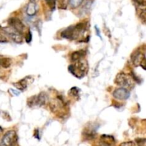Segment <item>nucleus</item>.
Returning <instances> with one entry per match:
<instances>
[{
  "label": "nucleus",
  "instance_id": "nucleus-8",
  "mask_svg": "<svg viewBox=\"0 0 146 146\" xmlns=\"http://www.w3.org/2000/svg\"><path fill=\"white\" fill-rule=\"evenodd\" d=\"M38 5H37V4L35 1H30L27 7L26 12H27V15L31 17V16H34L36 14L37 11H38Z\"/></svg>",
  "mask_w": 146,
  "mask_h": 146
},
{
  "label": "nucleus",
  "instance_id": "nucleus-13",
  "mask_svg": "<svg viewBox=\"0 0 146 146\" xmlns=\"http://www.w3.org/2000/svg\"><path fill=\"white\" fill-rule=\"evenodd\" d=\"M84 0H68V4L72 9H76L79 7Z\"/></svg>",
  "mask_w": 146,
  "mask_h": 146
},
{
  "label": "nucleus",
  "instance_id": "nucleus-14",
  "mask_svg": "<svg viewBox=\"0 0 146 146\" xmlns=\"http://www.w3.org/2000/svg\"><path fill=\"white\" fill-rule=\"evenodd\" d=\"M46 2L48 4L49 8L51 9V11H54L56 8V0H46Z\"/></svg>",
  "mask_w": 146,
  "mask_h": 146
},
{
  "label": "nucleus",
  "instance_id": "nucleus-2",
  "mask_svg": "<svg viewBox=\"0 0 146 146\" xmlns=\"http://www.w3.org/2000/svg\"><path fill=\"white\" fill-rule=\"evenodd\" d=\"M115 83L118 86L125 88H131L133 86L132 78L125 73H119L115 77Z\"/></svg>",
  "mask_w": 146,
  "mask_h": 146
},
{
  "label": "nucleus",
  "instance_id": "nucleus-6",
  "mask_svg": "<svg viewBox=\"0 0 146 146\" xmlns=\"http://www.w3.org/2000/svg\"><path fill=\"white\" fill-rule=\"evenodd\" d=\"M9 25L19 33H23L25 27L20 19L15 17L10 18L8 21Z\"/></svg>",
  "mask_w": 146,
  "mask_h": 146
},
{
  "label": "nucleus",
  "instance_id": "nucleus-3",
  "mask_svg": "<svg viewBox=\"0 0 146 146\" xmlns=\"http://www.w3.org/2000/svg\"><path fill=\"white\" fill-rule=\"evenodd\" d=\"M16 141H17V133L15 131H7L1 138L0 146H14Z\"/></svg>",
  "mask_w": 146,
  "mask_h": 146
},
{
  "label": "nucleus",
  "instance_id": "nucleus-21",
  "mask_svg": "<svg viewBox=\"0 0 146 146\" xmlns=\"http://www.w3.org/2000/svg\"><path fill=\"white\" fill-rule=\"evenodd\" d=\"M0 58H1V57H0Z\"/></svg>",
  "mask_w": 146,
  "mask_h": 146
},
{
  "label": "nucleus",
  "instance_id": "nucleus-1",
  "mask_svg": "<svg viewBox=\"0 0 146 146\" xmlns=\"http://www.w3.org/2000/svg\"><path fill=\"white\" fill-rule=\"evenodd\" d=\"M88 63L86 61H82L81 59L76 61L75 64L70 65L68 67V71L78 78L85 76L86 74L88 72Z\"/></svg>",
  "mask_w": 146,
  "mask_h": 146
},
{
  "label": "nucleus",
  "instance_id": "nucleus-9",
  "mask_svg": "<svg viewBox=\"0 0 146 146\" xmlns=\"http://www.w3.org/2000/svg\"><path fill=\"white\" fill-rule=\"evenodd\" d=\"M144 58H145L144 54H143L142 53L140 52V51H135V52H134V54L131 56L132 62L135 66H140V64L142 62L143 59Z\"/></svg>",
  "mask_w": 146,
  "mask_h": 146
},
{
  "label": "nucleus",
  "instance_id": "nucleus-19",
  "mask_svg": "<svg viewBox=\"0 0 146 146\" xmlns=\"http://www.w3.org/2000/svg\"><path fill=\"white\" fill-rule=\"evenodd\" d=\"M133 1L139 6H142V7H145V0H133Z\"/></svg>",
  "mask_w": 146,
  "mask_h": 146
},
{
  "label": "nucleus",
  "instance_id": "nucleus-7",
  "mask_svg": "<svg viewBox=\"0 0 146 146\" xmlns=\"http://www.w3.org/2000/svg\"><path fill=\"white\" fill-rule=\"evenodd\" d=\"M113 96L118 100H125L129 98L130 92L127 88L121 87L116 88L113 93Z\"/></svg>",
  "mask_w": 146,
  "mask_h": 146
},
{
  "label": "nucleus",
  "instance_id": "nucleus-15",
  "mask_svg": "<svg viewBox=\"0 0 146 146\" xmlns=\"http://www.w3.org/2000/svg\"><path fill=\"white\" fill-rule=\"evenodd\" d=\"M119 146H136V144L133 141H128V142L122 143L120 144Z\"/></svg>",
  "mask_w": 146,
  "mask_h": 146
},
{
  "label": "nucleus",
  "instance_id": "nucleus-12",
  "mask_svg": "<svg viewBox=\"0 0 146 146\" xmlns=\"http://www.w3.org/2000/svg\"><path fill=\"white\" fill-rule=\"evenodd\" d=\"M14 86L16 88H18L19 90H21V91H24L25 88H27V78H23L22 80H20L18 82L14 84Z\"/></svg>",
  "mask_w": 146,
  "mask_h": 146
},
{
  "label": "nucleus",
  "instance_id": "nucleus-11",
  "mask_svg": "<svg viewBox=\"0 0 146 146\" xmlns=\"http://www.w3.org/2000/svg\"><path fill=\"white\" fill-rule=\"evenodd\" d=\"M11 59L7 57H4V58H0V66L4 68H8L11 66Z\"/></svg>",
  "mask_w": 146,
  "mask_h": 146
},
{
  "label": "nucleus",
  "instance_id": "nucleus-16",
  "mask_svg": "<svg viewBox=\"0 0 146 146\" xmlns=\"http://www.w3.org/2000/svg\"><path fill=\"white\" fill-rule=\"evenodd\" d=\"M31 40H32V35H31V31H29L27 36H26V41H27V43H30L31 41Z\"/></svg>",
  "mask_w": 146,
  "mask_h": 146
},
{
  "label": "nucleus",
  "instance_id": "nucleus-5",
  "mask_svg": "<svg viewBox=\"0 0 146 146\" xmlns=\"http://www.w3.org/2000/svg\"><path fill=\"white\" fill-rule=\"evenodd\" d=\"M80 32L75 27H69L61 33V36L63 38L68 39H75L78 37Z\"/></svg>",
  "mask_w": 146,
  "mask_h": 146
},
{
  "label": "nucleus",
  "instance_id": "nucleus-4",
  "mask_svg": "<svg viewBox=\"0 0 146 146\" xmlns=\"http://www.w3.org/2000/svg\"><path fill=\"white\" fill-rule=\"evenodd\" d=\"M3 31H4V32L9 37H10L14 42L17 43V44H20V43L22 42L23 38L21 34L18 32L17 31H16V30L14 29H13L12 27H4V28H3Z\"/></svg>",
  "mask_w": 146,
  "mask_h": 146
},
{
  "label": "nucleus",
  "instance_id": "nucleus-10",
  "mask_svg": "<svg viewBox=\"0 0 146 146\" xmlns=\"http://www.w3.org/2000/svg\"><path fill=\"white\" fill-rule=\"evenodd\" d=\"M84 55H85V51H84L83 50L74 51V52L72 53V54L71 56V61L76 62V61H79V60H81L84 56Z\"/></svg>",
  "mask_w": 146,
  "mask_h": 146
},
{
  "label": "nucleus",
  "instance_id": "nucleus-17",
  "mask_svg": "<svg viewBox=\"0 0 146 146\" xmlns=\"http://www.w3.org/2000/svg\"><path fill=\"white\" fill-rule=\"evenodd\" d=\"M140 18L142 20V21L143 23L145 22V9H143L141 11V14H140Z\"/></svg>",
  "mask_w": 146,
  "mask_h": 146
},
{
  "label": "nucleus",
  "instance_id": "nucleus-20",
  "mask_svg": "<svg viewBox=\"0 0 146 146\" xmlns=\"http://www.w3.org/2000/svg\"><path fill=\"white\" fill-rule=\"evenodd\" d=\"M2 131H3V129L1 128V127H0V133H1L2 132Z\"/></svg>",
  "mask_w": 146,
  "mask_h": 146
},
{
  "label": "nucleus",
  "instance_id": "nucleus-18",
  "mask_svg": "<svg viewBox=\"0 0 146 146\" xmlns=\"http://www.w3.org/2000/svg\"><path fill=\"white\" fill-rule=\"evenodd\" d=\"M70 93H71L73 96H78V89L76 88V87H74V88H71L70 90Z\"/></svg>",
  "mask_w": 146,
  "mask_h": 146
}]
</instances>
